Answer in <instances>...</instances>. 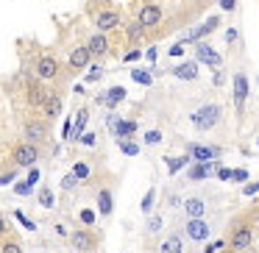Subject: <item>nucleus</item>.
<instances>
[{
    "instance_id": "5fc2aeb1",
    "label": "nucleus",
    "mask_w": 259,
    "mask_h": 253,
    "mask_svg": "<svg viewBox=\"0 0 259 253\" xmlns=\"http://www.w3.org/2000/svg\"><path fill=\"white\" fill-rule=\"evenodd\" d=\"M256 84H259V81H256Z\"/></svg>"
},
{
    "instance_id": "c85d7f7f",
    "label": "nucleus",
    "mask_w": 259,
    "mask_h": 253,
    "mask_svg": "<svg viewBox=\"0 0 259 253\" xmlns=\"http://www.w3.org/2000/svg\"><path fill=\"white\" fill-rule=\"evenodd\" d=\"M190 162V156H179V159H167V170H170V175L173 173H179L181 167H184V164Z\"/></svg>"
},
{
    "instance_id": "8fccbe9b",
    "label": "nucleus",
    "mask_w": 259,
    "mask_h": 253,
    "mask_svg": "<svg viewBox=\"0 0 259 253\" xmlns=\"http://www.w3.org/2000/svg\"><path fill=\"white\" fill-rule=\"evenodd\" d=\"M212 81H214V86H220V84H223V73H220V70H218V73L212 75Z\"/></svg>"
},
{
    "instance_id": "a878e982",
    "label": "nucleus",
    "mask_w": 259,
    "mask_h": 253,
    "mask_svg": "<svg viewBox=\"0 0 259 253\" xmlns=\"http://www.w3.org/2000/svg\"><path fill=\"white\" fill-rule=\"evenodd\" d=\"M36 200H39L45 209H53V203H56V197H53V189H51V186H42L39 195H36Z\"/></svg>"
},
{
    "instance_id": "79ce46f5",
    "label": "nucleus",
    "mask_w": 259,
    "mask_h": 253,
    "mask_svg": "<svg viewBox=\"0 0 259 253\" xmlns=\"http://www.w3.org/2000/svg\"><path fill=\"white\" fill-rule=\"evenodd\" d=\"M81 220H84V225H92V223H95V214H92V212H81Z\"/></svg>"
},
{
    "instance_id": "58836bf2",
    "label": "nucleus",
    "mask_w": 259,
    "mask_h": 253,
    "mask_svg": "<svg viewBox=\"0 0 259 253\" xmlns=\"http://www.w3.org/2000/svg\"><path fill=\"white\" fill-rule=\"evenodd\" d=\"M6 234H9V220L3 217V214H0V239H3Z\"/></svg>"
},
{
    "instance_id": "1a4fd4ad",
    "label": "nucleus",
    "mask_w": 259,
    "mask_h": 253,
    "mask_svg": "<svg viewBox=\"0 0 259 253\" xmlns=\"http://www.w3.org/2000/svg\"><path fill=\"white\" fill-rule=\"evenodd\" d=\"M23 136H25V142H34V145H39V142L48 139V125L39 123V120H28V123L23 125Z\"/></svg>"
},
{
    "instance_id": "7c9ffc66",
    "label": "nucleus",
    "mask_w": 259,
    "mask_h": 253,
    "mask_svg": "<svg viewBox=\"0 0 259 253\" xmlns=\"http://www.w3.org/2000/svg\"><path fill=\"white\" fill-rule=\"evenodd\" d=\"M131 75H134V81H137V84H142V86H151L153 84L151 73H145V70H134Z\"/></svg>"
},
{
    "instance_id": "dca6fc26",
    "label": "nucleus",
    "mask_w": 259,
    "mask_h": 253,
    "mask_svg": "<svg viewBox=\"0 0 259 253\" xmlns=\"http://www.w3.org/2000/svg\"><path fill=\"white\" fill-rule=\"evenodd\" d=\"M245 97H248V78H245V73H237L234 75V106H237V114H242Z\"/></svg>"
},
{
    "instance_id": "cd10ccee",
    "label": "nucleus",
    "mask_w": 259,
    "mask_h": 253,
    "mask_svg": "<svg viewBox=\"0 0 259 253\" xmlns=\"http://www.w3.org/2000/svg\"><path fill=\"white\" fill-rule=\"evenodd\" d=\"M125 34H128V42H140L142 34H145V28H142L140 23H128L125 25Z\"/></svg>"
},
{
    "instance_id": "f03ea898",
    "label": "nucleus",
    "mask_w": 259,
    "mask_h": 253,
    "mask_svg": "<svg viewBox=\"0 0 259 253\" xmlns=\"http://www.w3.org/2000/svg\"><path fill=\"white\" fill-rule=\"evenodd\" d=\"M36 159H39V145H34V142H20V145H14V150H12L14 167H34Z\"/></svg>"
},
{
    "instance_id": "aec40b11",
    "label": "nucleus",
    "mask_w": 259,
    "mask_h": 253,
    "mask_svg": "<svg viewBox=\"0 0 259 253\" xmlns=\"http://www.w3.org/2000/svg\"><path fill=\"white\" fill-rule=\"evenodd\" d=\"M173 75L181 81H195L198 78V62H181L179 67H173Z\"/></svg>"
},
{
    "instance_id": "a211bd4d",
    "label": "nucleus",
    "mask_w": 259,
    "mask_h": 253,
    "mask_svg": "<svg viewBox=\"0 0 259 253\" xmlns=\"http://www.w3.org/2000/svg\"><path fill=\"white\" fill-rule=\"evenodd\" d=\"M95 200H98V212H101V217H109V214L114 212V195H112V189H109V186L98 189Z\"/></svg>"
},
{
    "instance_id": "2eb2a0df",
    "label": "nucleus",
    "mask_w": 259,
    "mask_h": 253,
    "mask_svg": "<svg viewBox=\"0 0 259 253\" xmlns=\"http://www.w3.org/2000/svg\"><path fill=\"white\" fill-rule=\"evenodd\" d=\"M156 253H184V239L179 234H164L156 245Z\"/></svg>"
},
{
    "instance_id": "9b49d317",
    "label": "nucleus",
    "mask_w": 259,
    "mask_h": 253,
    "mask_svg": "<svg viewBox=\"0 0 259 253\" xmlns=\"http://www.w3.org/2000/svg\"><path fill=\"white\" fill-rule=\"evenodd\" d=\"M90 59H92L90 47H87V45H78V47H75V50H70V59H67V67L73 70V73H78V70L90 67Z\"/></svg>"
},
{
    "instance_id": "72a5a7b5",
    "label": "nucleus",
    "mask_w": 259,
    "mask_h": 253,
    "mask_svg": "<svg viewBox=\"0 0 259 253\" xmlns=\"http://www.w3.org/2000/svg\"><path fill=\"white\" fill-rule=\"evenodd\" d=\"M153 195H156V192H153V189H148V195H145V200H142V212H151V209H153Z\"/></svg>"
},
{
    "instance_id": "393cba45",
    "label": "nucleus",
    "mask_w": 259,
    "mask_h": 253,
    "mask_svg": "<svg viewBox=\"0 0 259 253\" xmlns=\"http://www.w3.org/2000/svg\"><path fill=\"white\" fill-rule=\"evenodd\" d=\"M87 120H90V112H87V109H81L78 117H75V128H73V136H70V139H81V131H84Z\"/></svg>"
},
{
    "instance_id": "c9c22d12",
    "label": "nucleus",
    "mask_w": 259,
    "mask_h": 253,
    "mask_svg": "<svg viewBox=\"0 0 259 253\" xmlns=\"http://www.w3.org/2000/svg\"><path fill=\"white\" fill-rule=\"evenodd\" d=\"M14 178H17V173H14V170H9V173H0V186H6V184H12Z\"/></svg>"
},
{
    "instance_id": "09e8293b",
    "label": "nucleus",
    "mask_w": 259,
    "mask_h": 253,
    "mask_svg": "<svg viewBox=\"0 0 259 253\" xmlns=\"http://www.w3.org/2000/svg\"><path fill=\"white\" fill-rule=\"evenodd\" d=\"M36 178H39V170H31V173H28V186L36 184Z\"/></svg>"
},
{
    "instance_id": "423d86ee",
    "label": "nucleus",
    "mask_w": 259,
    "mask_h": 253,
    "mask_svg": "<svg viewBox=\"0 0 259 253\" xmlns=\"http://www.w3.org/2000/svg\"><path fill=\"white\" fill-rule=\"evenodd\" d=\"M25 97H28V106L45 109V103L51 100V92L45 89V84H39V81H31L28 89H25Z\"/></svg>"
},
{
    "instance_id": "c756f323",
    "label": "nucleus",
    "mask_w": 259,
    "mask_h": 253,
    "mask_svg": "<svg viewBox=\"0 0 259 253\" xmlns=\"http://www.w3.org/2000/svg\"><path fill=\"white\" fill-rule=\"evenodd\" d=\"M73 175H75V178H78V181H87V178H90V164L78 162V164H75V167H73Z\"/></svg>"
},
{
    "instance_id": "ea45409f",
    "label": "nucleus",
    "mask_w": 259,
    "mask_h": 253,
    "mask_svg": "<svg viewBox=\"0 0 259 253\" xmlns=\"http://www.w3.org/2000/svg\"><path fill=\"white\" fill-rule=\"evenodd\" d=\"M159 228H162V217H153L151 223H148V231L153 234V231H159Z\"/></svg>"
},
{
    "instance_id": "2f4dec72",
    "label": "nucleus",
    "mask_w": 259,
    "mask_h": 253,
    "mask_svg": "<svg viewBox=\"0 0 259 253\" xmlns=\"http://www.w3.org/2000/svg\"><path fill=\"white\" fill-rule=\"evenodd\" d=\"M145 142H148V145H159V142H162V131H148Z\"/></svg>"
},
{
    "instance_id": "473e14b6",
    "label": "nucleus",
    "mask_w": 259,
    "mask_h": 253,
    "mask_svg": "<svg viewBox=\"0 0 259 253\" xmlns=\"http://www.w3.org/2000/svg\"><path fill=\"white\" fill-rule=\"evenodd\" d=\"M120 147H123V153H128V156H137V150H140L134 142H125V139H120Z\"/></svg>"
},
{
    "instance_id": "0eeeda50",
    "label": "nucleus",
    "mask_w": 259,
    "mask_h": 253,
    "mask_svg": "<svg viewBox=\"0 0 259 253\" xmlns=\"http://www.w3.org/2000/svg\"><path fill=\"white\" fill-rule=\"evenodd\" d=\"M162 17H164L162 9H159L156 3H148V6L140 9V17H137V23H140L142 28L148 31V28H156V25L162 23Z\"/></svg>"
},
{
    "instance_id": "f3484780",
    "label": "nucleus",
    "mask_w": 259,
    "mask_h": 253,
    "mask_svg": "<svg viewBox=\"0 0 259 253\" xmlns=\"http://www.w3.org/2000/svg\"><path fill=\"white\" fill-rule=\"evenodd\" d=\"M220 23H223V20H220L218 14H214V17H206V20H203V23L198 25L195 31H190V42H201L206 34H212V31H218V28H220Z\"/></svg>"
},
{
    "instance_id": "9d476101",
    "label": "nucleus",
    "mask_w": 259,
    "mask_h": 253,
    "mask_svg": "<svg viewBox=\"0 0 259 253\" xmlns=\"http://www.w3.org/2000/svg\"><path fill=\"white\" fill-rule=\"evenodd\" d=\"M36 78H42V81H53V78H59V62L53 56H42L39 62H36Z\"/></svg>"
},
{
    "instance_id": "6ab92c4d",
    "label": "nucleus",
    "mask_w": 259,
    "mask_h": 253,
    "mask_svg": "<svg viewBox=\"0 0 259 253\" xmlns=\"http://www.w3.org/2000/svg\"><path fill=\"white\" fill-rule=\"evenodd\" d=\"M87 47H90V53L92 56H106L109 53V39H106V34H103V31H98V34H92L90 36V42H87Z\"/></svg>"
},
{
    "instance_id": "412c9836",
    "label": "nucleus",
    "mask_w": 259,
    "mask_h": 253,
    "mask_svg": "<svg viewBox=\"0 0 259 253\" xmlns=\"http://www.w3.org/2000/svg\"><path fill=\"white\" fill-rule=\"evenodd\" d=\"M109 123H112L114 136H120V139H123V136H131V134L137 131V123H134V120H117V117H112Z\"/></svg>"
},
{
    "instance_id": "6e6552de",
    "label": "nucleus",
    "mask_w": 259,
    "mask_h": 253,
    "mask_svg": "<svg viewBox=\"0 0 259 253\" xmlns=\"http://www.w3.org/2000/svg\"><path fill=\"white\" fill-rule=\"evenodd\" d=\"M209 197L206 195H190L187 200H181V206H184V212H187V217H203V214L209 212Z\"/></svg>"
},
{
    "instance_id": "3c124183",
    "label": "nucleus",
    "mask_w": 259,
    "mask_h": 253,
    "mask_svg": "<svg viewBox=\"0 0 259 253\" xmlns=\"http://www.w3.org/2000/svg\"><path fill=\"white\" fill-rule=\"evenodd\" d=\"M234 39H237V31H234V28H231V31H229V34H226V42H229V45H231V42H234Z\"/></svg>"
},
{
    "instance_id": "f257e3e1",
    "label": "nucleus",
    "mask_w": 259,
    "mask_h": 253,
    "mask_svg": "<svg viewBox=\"0 0 259 253\" xmlns=\"http://www.w3.org/2000/svg\"><path fill=\"white\" fill-rule=\"evenodd\" d=\"M220 123H223V106L220 103H203L201 109L190 114V125L195 131H212Z\"/></svg>"
},
{
    "instance_id": "4468645a",
    "label": "nucleus",
    "mask_w": 259,
    "mask_h": 253,
    "mask_svg": "<svg viewBox=\"0 0 259 253\" xmlns=\"http://www.w3.org/2000/svg\"><path fill=\"white\" fill-rule=\"evenodd\" d=\"M187 153H190V159H195V162H212L214 156H220V147H214V145H198V142H192V145L187 147Z\"/></svg>"
},
{
    "instance_id": "b1692460",
    "label": "nucleus",
    "mask_w": 259,
    "mask_h": 253,
    "mask_svg": "<svg viewBox=\"0 0 259 253\" xmlns=\"http://www.w3.org/2000/svg\"><path fill=\"white\" fill-rule=\"evenodd\" d=\"M209 170H212V164H209V162H198L195 167H190V173H187V175H190V181H203L209 175Z\"/></svg>"
},
{
    "instance_id": "39448f33",
    "label": "nucleus",
    "mask_w": 259,
    "mask_h": 253,
    "mask_svg": "<svg viewBox=\"0 0 259 253\" xmlns=\"http://www.w3.org/2000/svg\"><path fill=\"white\" fill-rule=\"evenodd\" d=\"M209 231H212V228H209V223L203 217H190L184 223V234L190 236L192 242H203L209 236Z\"/></svg>"
},
{
    "instance_id": "bb28decb",
    "label": "nucleus",
    "mask_w": 259,
    "mask_h": 253,
    "mask_svg": "<svg viewBox=\"0 0 259 253\" xmlns=\"http://www.w3.org/2000/svg\"><path fill=\"white\" fill-rule=\"evenodd\" d=\"M0 253H23V242L20 239H3V245H0Z\"/></svg>"
},
{
    "instance_id": "49530a36",
    "label": "nucleus",
    "mask_w": 259,
    "mask_h": 253,
    "mask_svg": "<svg viewBox=\"0 0 259 253\" xmlns=\"http://www.w3.org/2000/svg\"><path fill=\"white\" fill-rule=\"evenodd\" d=\"M181 53H184V45H173V47H170V56H181Z\"/></svg>"
},
{
    "instance_id": "a19ab883",
    "label": "nucleus",
    "mask_w": 259,
    "mask_h": 253,
    "mask_svg": "<svg viewBox=\"0 0 259 253\" xmlns=\"http://www.w3.org/2000/svg\"><path fill=\"white\" fill-rule=\"evenodd\" d=\"M103 75V70L101 67H95V70H90V73H87V81H98Z\"/></svg>"
},
{
    "instance_id": "37998d69",
    "label": "nucleus",
    "mask_w": 259,
    "mask_h": 253,
    "mask_svg": "<svg viewBox=\"0 0 259 253\" xmlns=\"http://www.w3.org/2000/svg\"><path fill=\"white\" fill-rule=\"evenodd\" d=\"M220 181H231V178H234V170H220Z\"/></svg>"
},
{
    "instance_id": "864d4df0",
    "label": "nucleus",
    "mask_w": 259,
    "mask_h": 253,
    "mask_svg": "<svg viewBox=\"0 0 259 253\" xmlns=\"http://www.w3.org/2000/svg\"><path fill=\"white\" fill-rule=\"evenodd\" d=\"M223 253H237V250H231V247H226V250Z\"/></svg>"
},
{
    "instance_id": "c03bdc74",
    "label": "nucleus",
    "mask_w": 259,
    "mask_h": 253,
    "mask_svg": "<svg viewBox=\"0 0 259 253\" xmlns=\"http://www.w3.org/2000/svg\"><path fill=\"white\" fill-rule=\"evenodd\" d=\"M256 192H259V181H253V184L245 186V195H256Z\"/></svg>"
},
{
    "instance_id": "de8ad7c7",
    "label": "nucleus",
    "mask_w": 259,
    "mask_h": 253,
    "mask_svg": "<svg viewBox=\"0 0 259 253\" xmlns=\"http://www.w3.org/2000/svg\"><path fill=\"white\" fill-rule=\"evenodd\" d=\"M137 59H140V50H128V53H125V62H137Z\"/></svg>"
},
{
    "instance_id": "7ed1b4c3",
    "label": "nucleus",
    "mask_w": 259,
    "mask_h": 253,
    "mask_svg": "<svg viewBox=\"0 0 259 253\" xmlns=\"http://www.w3.org/2000/svg\"><path fill=\"white\" fill-rule=\"evenodd\" d=\"M251 245H253V228H251V225H248V223L234 225L231 234H229V247H231V250L242 253V250H248Z\"/></svg>"
},
{
    "instance_id": "5701e85b",
    "label": "nucleus",
    "mask_w": 259,
    "mask_h": 253,
    "mask_svg": "<svg viewBox=\"0 0 259 253\" xmlns=\"http://www.w3.org/2000/svg\"><path fill=\"white\" fill-rule=\"evenodd\" d=\"M62 114V97L59 95H51V100L45 103V117L48 120H56Z\"/></svg>"
},
{
    "instance_id": "f704fd0d",
    "label": "nucleus",
    "mask_w": 259,
    "mask_h": 253,
    "mask_svg": "<svg viewBox=\"0 0 259 253\" xmlns=\"http://www.w3.org/2000/svg\"><path fill=\"white\" fill-rule=\"evenodd\" d=\"M14 217H17V220H20V223H23V225H25V228H28V231H34V228H36V223H31V220H28V217H25V214H23V212H14Z\"/></svg>"
},
{
    "instance_id": "f8f14e48",
    "label": "nucleus",
    "mask_w": 259,
    "mask_h": 253,
    "mask_svg": "<svg viewBox=\"0 0 259 253\" xmlns=\"http://www.w3.org/2000/svg\"><path fill=\"white\" fill-rule=\"evenodd\" d=\"M195 53H198V62L209 64V67H212V73H214V70H220V64H223L220 53H214L206 42H195Z\"/></svg>"
},
{
    "instance_id": "20e7f679",
    "label": "nucleus",
    "mask_w": 259,
    "mask_h": 253,
    "mask_svg": "<svg viewBox=\"0 0 259 253\" xmlns=\"http://www.w3.org/2000/svg\"><path fill=\"white\" fill-rule=\"evenodd\" d=\"M70 245L78 253H95L98 236L92 234V231H73V234H70Z\"/></svg>"
},
{
    "instance_id": "4c0bfd02",
    "label": "nucleus",
    "mask_w": 259,
    "mask_h": 253,
    "mask_svg": "<svg viewBox=\"0 0 259 253\" xmlns=\"http://www.w3.org/2000/svg\"><path fill=\"white\" fill-rule=\"evenodd\" d=\"M220 9H223V12H234V9H237V0H220Z\"/></svg>"
},
{
    "instance_id": "603ef678",
    "label": "nucleus",
    "mask_w": 259,
    "mask_h": 253,
    "mask_svg": "<svg viewBox=\"0 0 259 253\" xmlns=\"http://www.w3.org/2000/svg\"><path fill=\"white\" fill-rule=\"evenodd\" d=\"M192 3H195V6H201V3H206V0H192Z\"/></svg>"
},
{
    "instance_id": "ddd939ff",
    "label": "nucleus",
    "mask_w": 259,
    "mask_h": 253,
    "mask_svg": "<svg viewBox=\"0 0 259 253\" xmlns=\"http://www.w3.org/2000/svg\"><path fill=\"white\" fill-rule=\"evenodd\" d=\"M95 25H98V31H114L120 25V14L114 12V9H103V12H98L95 14Z\"/></svg>"
},
{
    "instance_id": "e433bc0d",
    "label": "nucleus",
    "mask_w": 259,
    "mask_h": 253,
    "mask_svg": "<svg viewBox=\"0 0 259 253\" xmlns=\"http://www.w3.org/2000/svg\"><path fill=\"white\" fill-rule=\"evenodd\" d=\"M75 184H78V178H75L73 173H70V175H64V181H62V186H64V189H73Z\"/></svg>"
},
{
    "instance_id": "a18cd8bd",
    "label": "nucleus",
    "mask_w": 259,
    "mask_h": 253,
    "mask_svg": "<svg viewBox=\"0 0 259 253\" xmlns=\"http://www.w3.org/2000/svg\"><path fill=\"white\" fill-rule=\"evenodd\" d=\"M245 178H248L245 170H234V178H231V181H245Z\"/></svg>"
},
{
    "instance_id": "4be33fe9",
    "label": "nucleus",
    "mask_w": 259,
    "mask_h": 253,
    "mask_svg": "<svg viewBox=\"0 0 259 253\" xmlns=\"http://www.w3.org/2000/svg\"><path fill=\"white\" fill-rule=\"evenodd\" d=\"M123 97H125V89H123V86H112V89H109V95H101L98 100L114 109V106H117V100H123Z\"/></svg>"
}]
</instances>
